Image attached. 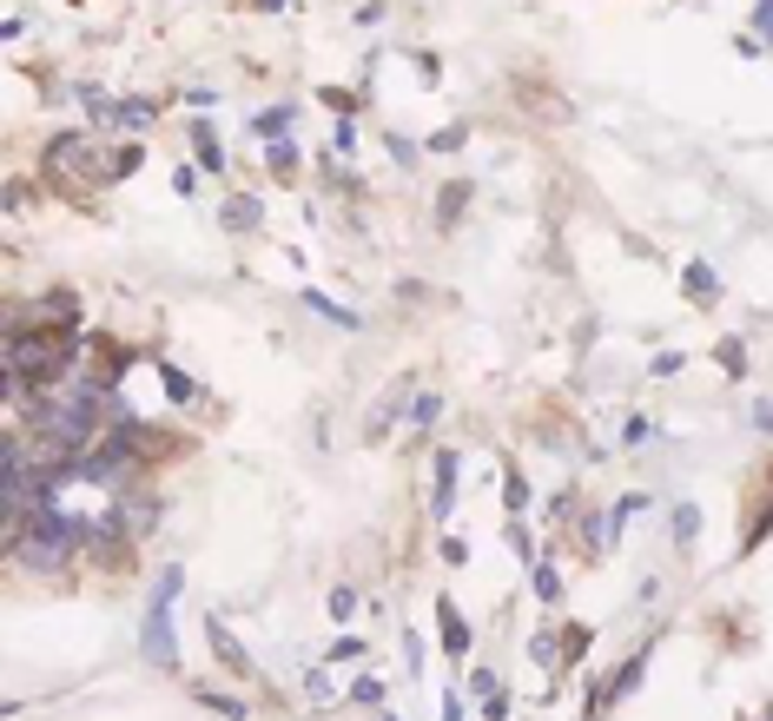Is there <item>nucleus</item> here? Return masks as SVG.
<instances>
[{
  "label": "nucleus",
  "instance_id": "4468645a",
  "mask_svg": "<svg viewBox=\"0 0 773 721\" xmlns=\"http://www.w3.org/2000/svg\"><path fill=\"white\" fill-rule=\"evenodd\" d=\"M714 364H721L727 377H747V345H740V338H721V345H714Z\"/></svg>",
  "mask_w": 773,
  "mask_h": 721
},
{
  "label": "nucleus",
  "instance_id": "ddd939ff",
  "mask_svg": "<svg viewBox=\"0 0 773 721\" xmlns=\"http://www.w3.org/2000/svg\"><path fill=\"white\" fill-rule=\"evenodd\" d=\"M219 219H225L232 232H258V199H245V192H238V199H225V212H219Z\"/></svg>",
  "mask_w": 773,
  "mask_h": 721
},
{
  "label": "nucleus",
  "instance_id": "2f4dec72",
  "mask_svg": "<svg viewBox=\"0 0 773 721\" xmlns=\"http://www.w3.org/2000/svg\"><path fill=\"white\" fill-rule=\"evenodd\" d=\"M483 714H489V721H509V695H502V688H496V695H483Z\"/></svg>",
  "mask_w": 773,
  "mask_h": 721
},
{
  "label": "nucleus",
  "instance_id": "2eb2a0df",
  "mask_svg": "<svg viewBox=\"0 0 773 721\" xmlns=\"http://www.w3.org/2000/svg\"><path fill=\"white\" fill-rule=\"evenodd\" d=\"M502 504H509V517H523V510H529V476H523V470H509V476H502Z\"/></svg>",
  "mask_w": 773,
  "mask_h": 721
},
{
  "label": "nucleus",
  "instance_id": "f8f14e48",
  "mask_svg": "<svg viewBox=\"0 0 773 721\" xmlns=\"http://www.w3.org/2000/svg\"><path fill=\"white\" fill-rule=\"evenodd\" d=\"M463 206H470V186H463V179H450V186H444V199H437V225H457V219H463Z\"/></svg>",
  "mask_w": 773,
  "mask_h": 721
},
{
  "label": "nucleus",
  "instance_id": "72a5a7b5",
  "mask_svg": "<svg viewBox=\"0 0 773 721\" xmlns=\"http://www.w3.org/2000/svg\"><path fill=\"white\" fill-rule=\"evenodd\" d=\"M766 530H773V504H766V510H760V517H753V530H747V543H760V536H766Z\"/></svg>",
  "mask_w": 773,
  "mask_h": 721
},
{
  "label": "nucleus",
  "instance_id": "412c9836",
  "mask_svg": "<svg viewBox=\"0 0 773 721\" xmlns=\"http://www.w3.org/2000/svg\"><path fill=\"white\" fill-rule=\"evenodd\" d=\"M536 596L543 602H562V570L556 563H536Z\"/></svg>",
  "mask_w": 773,
  "mask_h": 721
},
{
  "label": "nucleus",
  "instance_id": "393cba45",
  "mask_svg": "<svg viewBox=\"0 0 773 721\" xmlns=\"http://www.w3.org/2000/svg\"><path fill=\"white\" fill-rule=\"evenodd\" d=\"M509 549H515V556H523V563H536V536H529L523 523H509Z\"/></svg>",
  "mask_w": 773,
  "mask_h": 721
},
{
  "label": "nucleus",
  "instance_id": "20e7f679",
  "mask_svg": "<svg viewBox=\"0 0 773 721\" xmlns=\"http://www.w3.org/2000/svg\"><path fill=\"white\" fill-rule=\"evenodd\" d=\"M429 470H437V497H429V517H437V523H450V510H457V470H463V457H457V450H437V457H429Z\"/></svg>",
  "mask_w": 773,
  "mask_h": 721
},
{
  "label": "nucleus",
  "instance_id": "cd10ccee",
  "mask_svg": "<svg viewBox=\"0 0 773 721\" xmlns=\"http://www.w3.org/2000/svg\"><path fill=\"white\" fill-rule=\"evenodd\" d=\"M272 166H278V173L298 166V146H291V139H272Z\"/></svg>",
  "mask_w": 773,
  "mask_h": 721
},
{
  "label": "nucleus",
  "instance_id": "c85d7f7f",
  "mask_svg": "<svg viewBox=\"0 0 773 721\" xmlns=\"http://www.w3.org/2000/svg\"><path fill=\"white\" fill-rule=\"evenodd\" d=\"M351 656H364V643H358V635H337V643H331V662H351Z\"/></svg>",
  "mask_w": 773,
  "mask_h": 721
},
{
  "label": "nucleus",
  "instance_id": "b1692460",
  "mask_svg": "<svg viewBox=\"0 0 773 721\" xmlns=\"http://www.w3.org/2000/svg\"><path fill=\"white\" fill-rule=\"evenodd\" d=\"M687 291H695V298H714L721 285H714V272H708V265H687Z\"/></svg>",
  "mask_w": 773,
  "mask_h": 721
},
{
  "label": "nucleus",
  "instance_id": "6e6552de",
  "mask_svg": "<svg viewBox=\"0 0 773 721\" xmlns=\"http://www.w3.org/2000/svg\"><path fill=\"white\" fill-rule=\"evenodd\" d=\"M205 643L219 649V662H225L232 675H251V656H245V649L232 643V629H219V622H205Z\"/></svg>",
  "mask_w": 773,
  "mask_h": 721
},
{
  "label": "nucleus",
  "instance_id": "7c9ffc66",
  "mask_svg": "<svg viewBox=\"0 0 773 721\" xmlns=\"http://www.w3.org/2000/svg\"><path fill=\"white\" fill-rule=\"evenodd\" d=\"M133 166H139V146H120V152H113V179H126Z\"/></svg>",
  "mask_w": 773,
  "mask_h": 721
},
{
  "label": "nucleus",
  "instance_id": "dca6fc26",
  "mask_svg": "<svg viewBox=\"0 0 773 721\" xmlns=\"http://www.w3.org/2000/svg\"><path fill=\"white\" fill-rule=\"evenodd\" d=\"M298 120V107H272V113H258L251 120V133H265V139H285V126Z\"/></svg>",
  "mask_w": 773,
  "mask_h": 721
},
{
  "label": "nucleus",
  "instance_id": "473e14b6",
  "mask_svg": "<svg viewBox=\"0 0 773 721\" xmlns=\"http://www.w3.org/2000/svg\"><path fill=\"white\" fill-rule=\"evenodd\" d=\"M753 27H760V34L773 40V0H760V8H753Z\"/></svg>",
  "mask_w": 773,
  "mask_h": 721
},
{
  "label": "nucleus",
  "instance_id": "a211bd4d",
  "mask_svg": "<svg viewBox=\"0 0 773 721\" xmlns=\"http://www.w3.org/2000/svg\"><path fill=\"white\" fill-rule=\"evenodd\" d=\"M695 536H701V504H681V510H674V543L687 549Z\"/></svg>",
  "mask_w": 773,
  "mask_h": 721
},
{
  "label": "nucleus",
  "instance_id": "c756f323",
  "mask_svg": "<svg viewBox=\"0 0 773 721\" xmlns=\"http://www.w3.org/2000/svg\"><path fill=\"white\" fill-rule=\"evenodd\" d=\"M304 695H311V701H331V675H324V669H311V675H304Z\"/></svg>",
  "mask_w": 773,
  "mask_h": 721
},
{
  "label": "nucleus",
  "instance_id": "9b49d317",
  "mask_svg": "<svg viewBox=\"0 0 773 721\" xmlns=\"http://www.w3.org/2000/svg\"><path fill=\"white\" fill-rule=\"evenodd\" d=\"M192 159H199L205 173H225V146H219V133H212V126H199V133H192Z\"/></svg>",
  "mask_w": 773,
  "mask_h": 721
},
{
  "label": "nucleus",
  "instance_id": "39448f33",
  "mask_svg": "<svg viewBox=\"0 0 773 721\" xmlns=\"http://www.w3.org/2000/svg\"><path fill=\"white\" fill-rule=\"evenodd\" d=\"M34 325H47V332H79V298L60 285V291H47L40 304H34Z\"/></svg>",
  "mask_w": 773,
  "mask_h": 721
},
{
  "label": "nucleus",
  "instance_id": "9d476101",
  "mask_svg": "<svg viewBox=\"0 0 773 721\" xmlns=\"http://www.w3.org/2000/svg\"><path fill=\"white\" fill-rule=\"evenodd\" d=\"M403 418H410V431H429V424H437V418H444V397H437V390H416V397H410V411H403Z\"/></svg>",
  "mask_w": 773,
  "mask_h": 721
},
{
  "label": "nucleus",
  "instance_id": "f3484780",
  "mask_svg": "<svg viewBox=\"0 0 773 721\" xmlns=\"http://www.w3.org/2000/svg\"><path fill=\"white\" fill-rule=\"evenodd\" d=\"M159 377H165V397H172V405H192V397H199V384H192L186 371H172V364H159Z\"/></svg>",
  "mask_w": 773,
  "mask_h": 721
},
{
  "label": "nucleus",
  "instance_id": "c9c22d12",
  "mask_svg": "<svg viewBox=\"0 0 773 721\" xmlns=\"http://www.w3.org/2000/svg\"><path fill=\"white\" fill-rule=\"evenodd\" d=\"M753 424H760V431H773V405H760V411H753Z\"/></svg>",
  "mask_w": 773,
  "mask_h": 721
},
{
  "label": "nucleus",
  "instance_id": "7ed1b4c3",
  "mask_svg": "<svg viewBox=\"0 0 773 721\" xmlns=\"http://www.w3.org/2000/svg\"><path fill=\"white\" fill-rule=\"evenodd\" d=\"M47 173H53V179H66V186L113 179V166L93 152V139H79V133H53V139H47Z\"/></svg>",
  "mask_w": 773,
  "mask_h": 721
},
{
  "label": "nucleus",
  "instance_id": "4be33fe9",
  "mask_svg": "<svg viewBox=\"0 0 773 721\" xmlns=\"http://www.w3.org/2000/svg\"><path fill=\"white\" fill-rule=\"evenodd\" d=\"M351 701H358V708H384V682H377V675H358V682H351Z\"/></svg>",
  "mask_w": 773,
  "mask_h": 721
},
{
  "label": "nucleus",
  "instance_id": "58836bf2",
  "mask_svg": "<svg viewBox=\"0 0 773 721\" xmlns=\"http://www.w3.org/2000/svg\"><path fill=\"white\" fill-rule=\"evenodd\" d=\"M766 721H773V701H766Z\"/></svg>",
  "mask_w": 773,
  "mask_h": 721
},
{
  "label": "nucleus",
  "instance_id": "423d86ee",
  "mask_svg": "<svg viewBox=\"0 0 773 721\" xmlns=\"http://www.w3.org/2000/svg\"><path fill=\"white\" fill-rule=\"evenodd\" d=\"M437 622H444V649L463 662V656H470V622H463V609H457L450 596H437Z\"/></svg>",
  "mask_w": 773,
  "mask_h": 721
},
{
  "label": "nucleus",
  "instance_id": "f257e3e1",
  "mask_svg": "<svg viewBox=\"0 0 773 721\" xmlns=\"http://www.w3.org/2000/svg\"><path fill=\"white\" fill-rule=\"evenodd\" d=\"M8 556H14V563H27V570H40V576H60L73 556H86V549H79V523H73V510L47 497V504L34 510V523H27V536H21Z\"/></svg>",
  "mask_w": 773,
  "mask_h": 721
},
{
  "label": "nucleus",
  "instance_id": "0eeeda50",
  "mask_svg": "<svg viewBox=\"0 0 773 721\" xmlns=\"http://www.w3.org/2000/svg\"><path fill=\"white\" fill-rule=\"evenodd\" d=\"M120 517H126V536H152L159 530V497H126L120 490Z\"/></svg>",
  "mask_w": 773,
  "mask_h": 721
},
{
  "label": "nucleus",
  "instance_id": "6ab92c4d",
  "mask_svg": "<svg viewBox=\"0 0 773 721\" xmlns=\"http://www.w3.org/2000/svg\"><path fill=\"white\" fill-rule=\"evenodd\" d=\"M588 649H595V629H582V622H575V629H569V635H562V662H569V669H575V662H582V656H588Z\"/></svg>",
  "mask_w": 773,
  "mask_h": 721
},
{
  "label": "nucleus",
  "instance_id": "aec40b11",
  "mask_svg": "<svg viewBox=\"0 0 773 721\" xmlns=\"http://www.w3.org/2000/svg\"><path fill=\"white\" fill-rule=\"evenodd\" d=\"M146 120H159V100H120V126H146Z\"/></svg>",
  "mask_w": 773,
  "mask_h": 721
},
{
  "label": "nucleus",
  "instance_id": "4c0bfd02",
  "mask_svg": "<svg viewBox=\"0 0 773 721\" xmlns=\"http://www.w3.org/2000/svg\"><path fill=\"white\" fill-rule=\"evenodd\" d=\"M377 721H397V714H384V708H377Z\"/></svg>",
  "mask_w": 773,
  "mask_h": 721
},
{
  "label": "nucleus",
  "instance_id": "bb28decb",
  "mask_svg": "<svg viewBox=\"0 0 773 721\" xmlns=\"http://www.w3.org/2000/svg\"><path fill=\"white\" fill-rule=\"evenodd\" d=\"M463 139H470V133H463V126H444V133H429V152H457V146H463Z\"/></svg>",
  "mask_w": 773,
  "mask_h": 721
},
{
  "label": "nucleus",
  "instance_id": "a878e982",
  "mask_svg": "<svg viewBox=\"0 0 773 721\" xmlns=\"http://www.w3.org/2000/svg\"><path fill=\"white\" fill-rule=\"evenodd\" d=\"M331 616L351 622V616H358V589H331Z\"/></svg>",
  "mask_w": 773,
  "mask_h": 721
},
{
  "label": "nucleus",
  "instance_id": "e433bc0d",
  "mask_svg": "<svg viewBox=\"0 0 773 721\" xmlns=\"http://www.w3.org/2000/svg\"><path fill=\"white\" fill-rule=\"evenodd\" d=\"M258 8H265V14H278V8H285V0H258Z\"/></svg>",
  "mask_w": 773,
  "mask_h": 721
},
{
  "label": "nucleus",
  "instance_id": "f704fd0d",
  "mask_svg": "<svg viewBox=\"0 0 773 721\" xmlns=\"http://www.w3.org/2000/svg\"><path fill=\"white\" fill-rule=\"evenodd\" d=\"M444 721H463V701L457 695H444Z\"/></svg>",
  "mask_w": 773,
  "mask_h": 721
},
{
  "label": "nucleus",
  "instance_id": "f03ea898",
  "mask_svg": "<svg viewBox=\"0 0 773 721\" xmlns=\"http://www.w3.org/2000/svg\"><path fill=\"white\" fill-rule=\"evenodd\" d=\"M179 589H186V570H159V589L146 602V635H139V656L165 675L179 669V643H172V602H179Z\"/></svg>",
  "mask_w": 773,
  "mask_h": 721
},
{
  "label": "nucleus",
  "instance_id": "1a4fd4ad",
  "mask_svg": "<svg viewBox=\"0 0 773 721\" xmlns=\"http://www.w3.org/2000/svg\"><path fill=\"white\" fill-rule=\"evenodd\" d=\"M304 304L324 318V325H337V332H358V325H364L358 311H344V304H337V298H324V291H304Z\"/></svg>",
  "mask_w": 773,
  "mask_h": 721
},
{
  "label": "nucleus",
  "instance_id": "5701e85b",
  "mask_svg": "<svg viewBox=\"0 0 773 721\" xmlns=\"http://www.w3.org/2000/svg\"><path fill=\"white\" fill-rule=\"evenodd\" d=\"M199 701H205L212 714H225V721H245V701H232V695H212V688H199Z\"/></svg>",
  "mask_w": 773,
  "mask_h": 721
}]
</instances>
